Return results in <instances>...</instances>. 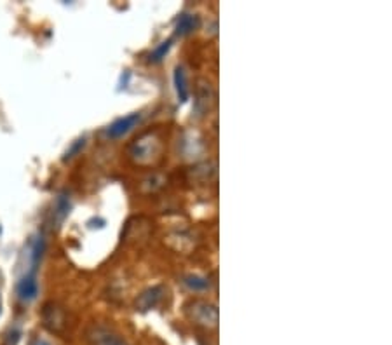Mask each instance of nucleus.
<instances>
[{
    "instance_id": "ddd939ff",
    "label": "nucleus",
    "mask_w": 392,
    "mask_h": 345,
    "mask_svg": "<svg viewBox=\"0 0 392 345\" xmlns=\"http://www.w3.org/2000/svg\"><path fill=\"white\" fill-rule=\"evenodd\" d=\"M69 209H70L69 196L61 194V196L56 199V206H54V216H56V220L58 221L65 220V216L69 215Z\"/></svg>"
},
{
    "instance_id": "7ed1b4c3",
    "label": "nucleus",
    "mask_w": 392,
    "mask_h": 345,
    "mask_svg": "<svg viewBox=\"0 0 392 345\" xmlns=\"http://www.w3.org/2000/svg\"><path fill=\"white\" fill-rule=\"evenodd\" d=\"M42 323L51 333H63L69 326L66 311L56 302H47L42 307Z\"/></svg>"
},
{
    "instance_id": "6e6552de",
    "label": "nucleus",
    "mask_w": 392,
    "mask_h": 345,
    "mask_svg": "<svg viewBox=\"0 0 392 345\" xmlns=\"http://www.w3.org/2000/svg\"><path fill=\"white\" fill-rule=\"evenodd\" d=\"M201 26V18L197 14L192 13H184L178 16L176 19V26H174V30H176V35H180V37H185V35L192 34L194 30H197Z\"/></svg>"
},
{
    "instance_id": "4468645a",
    "label": "nucleus",
    "mask_w": 392,
    "mask_h": 345,
    "mask_svg": "<svg viewBox=\"0 0 392 345\" xmlns=\"http://www.w3.org/2000/svg\"><path fill=\"white\" fill-rule=\"evenodd\" d=\"M171 46H173V41H164V42H161L159 46H157L156 49H154L152 53H150L149 61H152V63H159V61H162V58H166V54H168V53H169V49H171Z\"/></svg>"
},
{
    "instance_id": "f257e3e1",
    "label": "nucleus",
    "mask_w": 392,
    "mask_h": 345,
    "mask_svg": "<svg viewBox=\"0 0 392 345\" xmlns=\"http://www.w3.org/2000/svg\"><path fill=\"white\" fill-rule=\"evenodd\" d=\"M161 152H162V141L159 140V136H157L156 133L141 134V136L136 138L128 149L129 157L133 159L136 164H141V166L152 164L156 159L161 157Z\"/></svg>"
},
{
    "instance_id": "20e7f679",
    "label": "nucleus",
    "mask_w": 392,
    "mask_h": 345,
    "mask_svg": "<svg viewBox=\"0 0 392 345\" xmlns=\"http://www.w3.org/2000/svg\"><path fill=\"white\" fill-rule=\"evenodd\" d=\"M86 340L89 345H128L116 330L96 323L86 330Z\"/></svg>"
},
{
    "instance_id": "9b49d317",
    "label": "nucleus",
    "mask_w": 392,
    "mask_h": 345,
    "mask_svg": "<svg viewBox=\"0 0 392 345\" xmlns=\"http://www.w3.org/2000/svg\"><path fill=\"white\" fill-rule=\"evenodd\" d=\"M44 249H46V241H44V236H37L31 243V272L37 271V265L41 264V259L44 255Z\"/></svg>"
},
{
    "instance_id": "1a4fd4ad",
    "label": "nucleus",
    "mask_w": 392,
    "mask_h": 345,
    "mask_svg": "<svg viewBox=\"0 0 392 345\" xmlns=\"http://www.w3.org/2000/svg\"><path fill=\"white\" fill-rule=\"evenodd\" d=\"M173 81H174V89H176V94H178V101L185 103L190 96V87H189L187 74H185L184 66H176V69H174Z\"/></svg>"
},
{
    "instance_id": "9d476101",
    "label": "nucleus",
    "mask_w": 392,
    "mask_h": 345,
    "mask_svg": "<svg viewBox=\"0 0 392 345\" xmlns=\"http://www.w3.org/2000/svg\"><path fill=\"white\" fill-rule=\"evenodd\" d=\"M181 283L187 286L190 291H206L211 286L209 279H206L203 276H196V274H189V276H184V281Z\"/></svg>"
},
{
    "instance_id": "f3484780",
    "label": "nucleus",
    "mask_w": 392,
    "mask_h": 345,
    "mask_svg": "<svg viewBox=\"0 0 392 345\" xmlns=\"http://www.w3.org/2000/svg\"><path fill=\"white\" fill-rule=\"evenodd\" d=\"M0 307H2V305H0Z\"/></svg>"
},
{
    "instance_id": "39448f33",
    "label": "nucleus",
    "mask_w": 392,
    "mask_h": 345,
    "mask_svg": "<svg viewBox=\"0 0 392 345\" xmlns=\"http://www.w3.org/2000/svg\"><path fill=\"white\" fill-rule=\"evenodd\" d=\"M166 293H168V289L162 286V284H157V286H152V288H146L145 291H141L140 295H138L136 309L140 312H146V311H152V309L159 307V305L162 304V300H164Z\"/></svg>"
},
{
    "instance_id": "dca6fc26",
    "label": "nucleus",
    "mask_w": 392,
    "mask_h": 345,
    "mask_svg": "<svg viewBox=\"0 0 392 345\" xmlns=\"http://www.w3.org/2000/svg\"><path fill=\"white\" fill-rule=\"evenodd\" d=\"M35 345H51L49 342H47V340H42V339H39V340H35Z\"/></svg>"
},
{
    "instance_id": "f8f14e48",
    "label": "nucleus",
    "mask_w": 392,
    "mask_h": 345,
    "mask_svg": "<svg viewBox=\"0 0 392 345\" xmlns=\"http://www.w3.org/2000/svg\"><path fill=\"white\" fill-rule=\"evenodd\" d=\"M215 98V94H213L211 91V86L209 84H203L197 89V109H203V110H208L209 105L208 103Z\"/></svg>"
},
{
    "instance_id": "423d86ee",
    "label": "nucleus",
    "mask_w": 392,
    "mask_h": 345,
    "mask_svg": "<svg viewBox=\"0 0 392 345\" xmlns=\"http://www.w3.org/2000/svg\"><path fill=\"white\" fill-rule=\"evenodd\" d=\"M141 117H144L141 112H133V114L126 115V117L117 119V121H114L112 124L106 128V136L112 138V140L122 138L124 134H128L131 129H134L138 124H140Z\"/></svg>"
},
{
    "instance_id": "0eeeda50",
    "label": "nucleus",
    "mask_w": 392,
    "mask_h": 345,
    "mask_svg": "<svg viewBox=\"0 0 392 345\" xmlns=\"http://www.w3.org/2000/svg\"><path fill=\"white\" fill-rule=\"evenodd\" d=\"M16 291H18L19 300H23V302H34L39 295V283L35 272L30 271L26 276H23L21 281L18 283Z\"/></svg>"
},
{
    "instance_id": "f03ea898",
    "label": "nucleus",
    "mask_w": 392,
    "mask_h": 345,
    "mask_svg": "<svg viewBox=\"0 0 392 345\" xmlns=\"http://www.w3.org/2000/svg\"><path fill=\"white\" fill-rule=\"evenodd\" d=\"M185 316L192 321L194 324H199L204 328L218 326V309L215 304L208 302L203 299H192L185 304Z\"/></svg>"
},
{
    "instance_id": "2eb2a0df",
    "label": "nucleus",
    "mask_w": 392,
    "mask_h": 345,
    "mask_svg": "<svg viewBox=\"0 0 392 345\" xmlns=\"http://www.w3.org/2000/svg\"><path fill=\"white\" fill-rule=\"evenodd\" d=\"M87 144V138L82 136L79 138V140H75L72 145H70V149L65 152V157H63V161H70V159H74L75 156H79V154L82 152V149H84Z\"/></svg>"
}]
</instances>
